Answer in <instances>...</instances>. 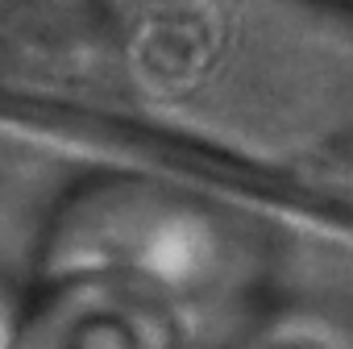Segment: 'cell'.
Masks as SVG:
<instances>
[{
    "label": "cell",
    "instance_id": "1",
    "mask_svg": "<svg viewBox=\"0 0 353 349\" xmlns=\"http://www.w3.org/2000/svg\"><path fill=\"white\" fill-rule=\"evenodd\" d=\"M349 50L341 0H0V108L341 208Z\"/></svg>",
    "mask_w": 353,
    "mask_h": 349
}]
</instances>
